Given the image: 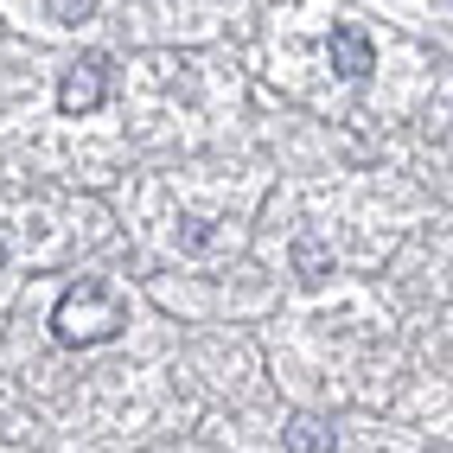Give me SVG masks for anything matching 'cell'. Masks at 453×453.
Segmentation results:
<instances>
[{"label":"cell","instance_id":"obj_3","mask_svg":"<svg viewBox=\"0 0 453 453\" xmlns=\"http://www.w3.org/2000/svg\"><path fill=\"white\" fill-rule=\"evenodd\" d=\"M332 71L339 77H371L377 71V51L357 26H332Z\"/></svg>","mask_w":453,"mask_h":453},{"label":"cell","instance_id":"obj_6","mask_svg":"<svg viewBox=\"0 0 453 453\" xmlns=\"http://www.w3.org/2000/svg\"><path fill=\"white\" fill-rule=\"evenodd\" d=\"M294 262H300V275H307V281H319V268H326V256H319L313 243H300V250H294Z\"/></svg>","mask_w":453,"mask_h":453},{"label":"cell","instance_id":"obj_4","mask_svg":"<svg viewBox=\"0 0 453 453\" xmlns=\"http://www.w3.org/2000/svg\"><path fill=\"white\" fill-rule=\"evenodd\" d=\"M281 447L288 453H332V428L319 415H294L288 428H281Z\"/></svg>","mask_w":453,"mask_h":453},{"label":"cell","instance_id":"obj_5","mask_svg":"<svg viewBox=\"0 0 453 453\" xmlns=\"http://www.w3.org/2000/svg\"><path fill=\"white\" fill-rule=\"evenodd\" d=\"M45 13H51L58 26H83L89 13H96V0H45Z\"/></svg>","mask_w":453,"mask_h":453},{"label":"cell","instance_id":"obj_1","mask_svg":"<svg viewBox=\"0 0 453 453\" xmlns=\"http://www.w3.org/2000/svg\"><path fill=\"white\" fill-rule=\"evenodd\" d=\"M122 326H128V313H122V300H115L103 281H77L65 300H58V313H51L58 345H103Z\"/></svg>","mask_w":453,"mask_h":453},{"label":"cell","instance_id":"obj_2","mask_svg":"<svg viewBox=\"0 0 453 453\" xmlns=\"http://www.w3.org/2000/svg\"><path fill=\"white\" fill-rule=\"evenodd\" d=\"M103 96H109V58H83V65H71L65 83H58V109L65 115L103 109Z\"/></svg>","mask_w":453,"mask_h":453},{"label":"cell","instance_id":"obj_7","mask_svg":"<svg viewBox=\"0 0 453 453\" xmlns=\"http://www.w3.org/2000/svg\"><path fill=\"white\" fill-rule=\"evenodd\" d=\"M0 262H7V243H0Z\"/></svg>","mask_w":453,"mask_h":453}]
</instances>
